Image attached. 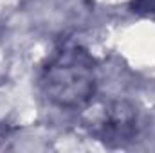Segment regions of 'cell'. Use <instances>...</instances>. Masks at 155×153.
<instances>
[{
	"instance_id": "6da1fadb",
	"label": "cell",
	"mask_w": 155,
	"mask_h": 153,
	"mask_svg": "<svg viewBox=\"0 0 155 153\" xmlns=\"http://www.w3.org/2000/svg\"><path fill=\"white\" fill-rule=\"evenodd\" d=\"M96 63L83 47L56 50L41 69L40 86L45 97L60 108H78L96 94Z\"/></svg>"
},
{
	"instance_id": "7a4b0ae2",
	"label": "cell",
	"mask_w": 155,
	"mask_h": 153,
	"mask_svg": "<svg viewBox=\"0 0 155 153\" xmlns=\"http://www.w3.org/2000/svg\"><path fill=\"white\" fill-rule=\"evenodd\" d=\"M137 108L128 101H112L101 114L92 119L90 133L108 146H121L130 142L137 133Z\"/></svg>"
},
{
	"instance_id": "3957f363",
	"label": "cell",
	"mask_w": 155,
	"mask_h": 153,
	"mask_svg": "<svg viewBox=\"0 0 155 153\" xmlns=\"http://www.w3.org/2000/svg\"><path fill=\"white\" fill-rule=\"evenodd\" d=\"M139 4H143L144 7H150V11H155V0H139Z\"/></svg>"
}]
</instances>
